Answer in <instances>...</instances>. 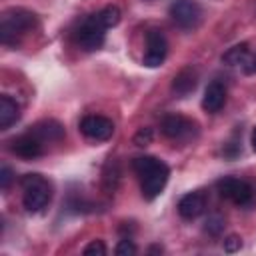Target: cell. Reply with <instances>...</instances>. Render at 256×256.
Instances as JSON below:
<instances>
[{
	"label": "cell",
	"mask_w": 256,
	"mask_h": 256,
	"mask_svg": "<svg viewBox=\"0 0 256 256\" xmlns=\"http://www.w3.org/2000/svg\"><path fill=\"white\" fill-rule=\"evenodd\" d=\"M132 168L140 178L142 196L146 200H154L156 196L162 194L170 176V170L162 160L154 156H138L132 160Z\"/></svg>",
	"instance_id": "cell-1"
},
{
	"label": "cell",
	"mask_w": 256,
	"mask_h": 256,
	"mask_svg": "<svg viewBox=\"0 0 256 256\" xmlns=\"http://www.w3.org/2000/svg\"><path fill=\"white\" fill-rule=\"evenodd\" d=\"M36 26V16L24 8H10L0 18V42L4 46L18 44L20 36Z\"/></svg>",
	"instance_id": "cell-2"
},
{
	"label": "cell",
	"mask_w": 256,
	"mask_h": 256,
	"mask_svg": "<svg viewBox=\"0 0 256 256\" xmlns=\"http://www.w3.org/2000/svg\"><path fill=\"white\" fill-rule=\"evenodd\" d=\"M20 186L24 190L22 204L28 212H40L52 200V186L42 174H24L20 178Z\"/></svg>",
	"instance_id": "cell-3"
},
{
	"label": "cell",
	"mask_w": 256,
	"mask_h": 256,
	"mask_svg": "<svg viewBox=\"0 0 256 256\" xmlns=\"http://www.w3.org/2000/svg\"><path fill=\"white\" fill-rule=\"evenodd\" d=\"M76 44L86 50V52H94L98 48H102L104 40H106V28L100 24V20L96 18V14L88 16L82 20V24L76 30Z\"/></svg>",
	"instance_id": "cell-4"
},
{
	"label": "cell",
	"mask_w": 256,
	"mask_h": 256,
	"mask_svg": "<svg viewBox=\"0 0 256 256\" xmlns=\"http://www.w3.org/2000/svg\"><path fill=\"white\" fill-rule=\"evenodd\" d=\"M160 130L166 138L174 142H186L196 134V122L182 114H166L160 122Z\"/></svg>",
	"instance_id": "cell-5"
},
{
	"label": "cell",
	"mask_w": 256,
	"mask_h": 256,
	"mask_svg": "<svg viewBox=\"0 0 256 256\" xmlns=\"http://www.w3.org/2000/svg\"><path fill=\"white\" fill-rule=\"evenodd\" d=\"M218 192L222 198L238 204V206H246L252 202L254 198V188L246 182V180H240V178H234V176H226L222 180H218Z\"/></svg>",
	"instance_id": "cell-6"
},
{
	"label": "cell",
	"mask_w": 256,
	"mask_h": 256,
	"mask_svg": "<svg viewBox=\"0 0 256 256\" xmlns=\"http://www.w3.org/2000/svg\"><path fill=\"white\" fill-rule=\"evenodd\" d=\"M80 132L94 142H104V140L112 138L114 122L102 114H88L80 120Z\"/></svg>",
	"instance_id": "cell-7"
},
{
	"label": "cell",
	"mask_w": 256,
	"mask_h": 256,
	"mask_svg": "<svg viewBox=\"0 0 256 256\" xmlns=\"http://www.w3.org/2000/svg\"><path fill=\"white\" fill-rule=\"evenodd\" d=\"M170 18L180 28H194L202 18V8L196 0H174L170 4Z\"/></svg>",
	"instance_id": "cell-8"
},
{
	"label": "cell",
	"mask_w": 256,
	"mask_h": 256,
	"mask_svg": "<svg viewBox=\"0 0 256 256\" xmlns=\"http://www.w3.org/2000/svg\"><path fill=\"white\" fill-rule=\"evenodd\" d=\"M168 54V42L160 30H148L146 34V52H144V66L158 68Z\"/></svg>",
	"instance_id": "cell-9"
},
{
	"label": "cell",
	"mask_w": 256,
	"mask_h": 256,
	"mask_svg": "<svg viewBox=\"0 0 256 256\" xmlns=\"http://www.w3.org/2000/svg\"><path fill=\"white\" fill-rule=\"evenodd\" d=\"M42 144L44 142L40 138H36L32 132H26L22 136H16L10 142V150L24 160H32V158H38L42 154Z\"/></svg>",
	"instance_id": "cell-10"
},
{
	"label": "cell",
	"mask_w": 256,
	"mask_h": 256,
	"mask_svg": "<svg viewBox=\"0 0 256 256\" xmlns=\"http://www.w3.org/2000/svg\"><path fill=\"white\" fill-rule=\"evenodd\" d=\"M206 208V194L202 190H196V192H188L180 198L178 202V214L184 218V220H194L198 218Z\"/></svg>",
	"instance_id": "cell-11"
},
{
	"label": "cell",
	"mask_w": 256,
	"mask_h": 256,
	"mask_svg": "<svg viewBox=\"0 0 256 256\" xmlns=\"http://www.w3.org/2000/svg\"><path fill=\"white\" fill-rule=\"evenodd\" d=\"M226 102V88L220 80H212L206 90H204V96H202V108L208 112V114H216L222 110Z\"/></svg>",
	"instance_id": "cell-12"
},
{
	"label": "cell",
	"mask_w": 256,
	"mask_h": 256,
	"mask_svg": "<svg viewBox=\"0 0 256 256\" xmlns=\"http://www.w3.org/2000/svg\"><path fill=\"white\" fill-rule=\"evenodd\" d=\"M196 84H198V74H196L194 68L188 66V68H182L174 76V80H172V92L178 98H184V96H188L196 88Z\"/></svg>",
	"instance_id": "cell-13"
},
{
	"label": "cell",
	"mask_w": 256,
	"mask_h": 256,
	"mask_svg": "<svg viewBox=\"0 0 256 256\" xmlns=\"http://www.w3.org/2000/svg\"><path fill=\"white\" fill-rule=\"evenodd\" d=\"M30 132L42 142H58L64 138V126L58 120H42L30 128Z\"/></svg>",
	"instance_id": "cell-14"
},
{
	"label": "cell",
	"mask_w": 256,
	"mask_h": 256,
	"mask_svg": "<svg viewBox=\"0 0 256 256\" xmlns=\"http://www.w3.org/2000/svg\"><path fill=\"white\" fill-rule=\"evenodd\" d=\"M20 118V106L12 96H0V128H10Z\"/></svg>",
	"instance_id": "cell-15"
},
{
	"label": "cell",
	"mask_w": 256,
	"mask_h": 256,
	"mask_svg": "<svg viewBox=\"0 0 256 256\" xmlns=\"http://www.w3.org/2000/svg\"><path fill=\"white\" fill-rule=\"evenodd\" d=\"M250 58V48L246 42H240V44H234L232 48H228L224 54H222V62L228 64V66H244L246 60Z\"/></svg>",
	"instance_id": "cell-16"
},
{
	"label": "cell",
	"mask_w": 256,
	"mask_h": 256,
	"mask_svg": "<svg viewBox=\"0 0 256 256\" xmlns=\"http://www.w3.org/2000/svg\"><path fill=\"white\" fill-rule=\"evenodd\" d=\"M120 8L118 6H114V4H110V6H104L100 12H96V18L100 20V24L108 30V28H114L118 22H120Z\"/></svg>",
	"instance_id": "cell-17"
},
{
	"label": "cell",
	"mask_w": 256,
	"mask_h": 256,
	"mask_svg": "<svg viewBox=\"0 0 256 256\" xmlns=\"http://www.w3.org/2000/svg\"><path fill=\"white\" fill-rule=\"evenodd\" d=\"M204 230H206L210 236H220V234H222V230H224V218H222V216H218V214L208 216Z\"/></svg>",
	"instance_id": "cell-18"
},
{
	"label": "cell",
	"mask_w": 256,
	"mask_h": 256,
	"mask_svg": "<svg viewBox=\"0 0 256 256\" xmlns=\"http://www.w3.org/2000/svg\"><path fill=\"white\" fill-rule=\"evenodd\" d=\"M114 252H116L118 256H132V254H136V244L132 242L130 236H124L122 240H118Z\"/></svg>",
	"instance_id": "cell-19"
},
{
	"label": "cell",
	"mask_w": 256,
	"mask_h": 256,
	"mask_svg": "<svg viewBox=\"0 0 256 256\" xmlns=\"http://www.w3.org/2000/svg\"><path fill=\"white\" fill-rule=\"evenodd\" d=\"M86 256H104L106 254V244L102 240H92L84 250H82Z\"/></svg>",
	"instance_id": "cell-20"
},
{
	"label": "cell",
	"mask_w": 256,
	"mask_h": 256,
	"mask_svg": "<svg viewBox=\"0 0 256 256\" xmlns=\"http://www.w3.org/2000/svg\"><path fill=\"white\" fill-rule=\"evenodd\" d=\"M152 128H140L138 132H136V136H134V144L136 146H148L150 142H152Z\"/></svg>",
	"instance_id": "cell-21"
},
{
	"label": "cell",
	"mask_w": 256,
	"mask_h": 256,
	"mask_svg": "<svg viewBox=\"0 0 256 256\" xmlns=\"http://www.w3.org/2000/svg\"><path fill=\"white\" fill-rule=\"evenodd\" d=\"M12 178H14L12 168H10V166H2V168H0V188H2V190H8Z\"/></svg>",
	"instance_id": "cell-22"
},
{
	"label": "cell",
	"mask_w": 256,
	"mask_h": 256,
	"mask_svg": "<svg viewBox=\"0 0 256 256\" xmlns=\"http://www.w3.org/2000/svg\"><path fill=\"white\" fill-rule=\"evenodd\" d=\"M240 248H242L240 236L232 234V236H228V238L224 240V250H226V252H236V250H240Z\"/></svg>",
	"instance_id": "cell-23"
},
{
	"label": "cell",
	"mask_w": 256,
	"mask_h": 256,
	"mask_svg": "<svg viewBox=\"0 0 256 256\" xmlns=\"http://www.w3.org/2000/svg\"><path fill=\"white\" fill-rule=\"evenodd\" d=\"M244 72H246V74H256V54L250 56V58L246 60V64H244Z\"/></svg>",
	"instance_id": "cell-24"
},
{
	"label": "cell",
	"mask_w": 256,
	"mask_h": 256,
	"mask_svg": "<svg viewBox=\"0 0 256 256\" xmlns=\"http://www.w3.org/2000/svg\"><path fill=\"white\" fill-rule=\"evenodd\" d=\"M250 140H252V148L256 150V126H254V130H252V138H250Z\"/></svg>",
	"instance_id": "cell-25"
},
{
	"label": "cell",
	"mask_w": 256,
	"mask_h": 256,
	"mask_svg": "<svg viewBox=\"0 0 256 256\" xmlns=\"http://www.w3.org/2000/svg\"><path fill=\"white\" fill-rule=\"evenodd\" d=\"M148 252H150V254H152V252H162V246H152Z\"/></svg>",
	"instance_id": "cell-26"
}]
</instances>
